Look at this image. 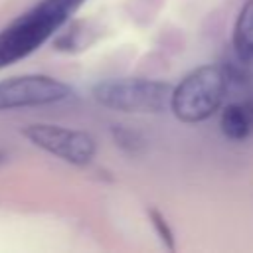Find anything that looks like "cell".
Wrapping results in <instances>:
<instances>
[{"label": "cell", "mask_w": 253, "mask_h": 253, "mask_svg": "<svg viewBox=\"0 0 253 253\" xmlns=\"http://www.w3.org/2000/svg\"><path fill=\"white\" fill-rule=\"evenodd\" d=\"M83 4L85 0H42L32 10L18 16L0 32V67L36 51Z\"/></svg>", "instance_id": "obj_1"}, {"label": "cell", "mask_w": 253, "mask_h": 253, "mask_svg": "<svg viewBox=\"0 0 253 253\" xmlns=\"http://www.w3.org/2000/svg\"><path fill=\"white\" fill-rule=\"evenodd\" d=\"M227 83L229 75L221 65H200L172 87L170 109L182 123H202L219 109Z\"/></svg>", "instance_id": "obj_2"}, {"label": "cell", "mask_w": 253, "mask_h": 253, "mask_svg": "<svg viewBox=\"0 0 253 253\" xmlns=\"http://www.w3.org/2000/svg\"><path fill=\"white\" fill-rule=\"evenodd\" d=\"M93 97L103 107L121 113H162L170 107L172 85L140 77L107 79L95 85Z\"/></svg>", "instance_id": "obj_3"}, {"label": "cell", "mask_w": 253, "mask_h": 253, "mask_svg": "<svg viewBox=\"0 0 253 253\" xmlns=\"http://www.w3.org/2000/svg\"><path fill=\"white\" fill-rule=\"evenodd\" d=\"M24 136L42 150L75 166L89 164L97 150L95 138L89 132L59 125H30Z\"/></svg>", "instance_id": "obj_4"}, {"label": "cell", "mask_w": 253, "mask_h": 253, "mask_svg": "<svg viewBox=\"0 0 253 253\" xmlns=\"http://www.w3.org/2000/svg\"><path fill=\"white\" fill-rule=\"evenodd\" d=\"M73 95L71 87L49 75H20L0 81V111L61 103Z\"/></svg>", "instance_id": "obj_5"}, {"label": "cell", "mask_w": 253, "mask_h": 253, "mask_svg": "<svg viewBox=\"0 0 253 253\" xmlns=\"http://www.w3.org/2000/svg\"><path fill=\"white\" fill-rule=\"evenodd\" d=\"M221 130L231 140H245L253 134V99L231 103L221 113Z\"/></svg>", "instance_id": "obj_6"}, {"label": "cell", "mask_w": 253, "mask_h": 253, "mask_svg": "<svg viewBox=\"0 0 253 253\" xmlns=\"http://www.w3.org/2000/svg\"><path fill=\"white\" fill-rule=\"evenodd\" d=\"M231 45L241 61H253V0H247L235 18Z\"/></svg>", "instance_id": "obj_7"}, {"label": "cell", "mask_w": 253, "mask_h": 253, "mask_svg": "<svg viewBox=\"0 0 253 253\" xmlns=\"http://www.w3.org/2000/svg\"><path fill=\"white\" fill-rule=\"evenodd\" d=\"M148 217H150V221H152V225H154V231H156V233H158V237L162 239V243H164L168 249H174L172 229H170L168 221L164 219V215H162L158 210L150 208V210H148Z\"/></svg>", "instance_id": "obj_8"}]
</instances>
